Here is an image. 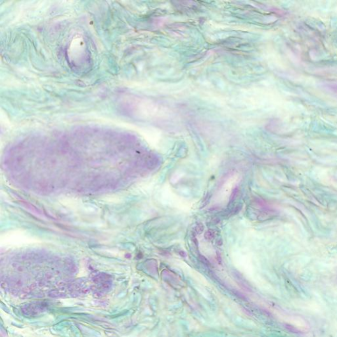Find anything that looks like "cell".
Segmentation results:
<instances>
[{
	"mask_svg": "<svg viewBox=\"0 0 337 337\" xmlns=\"http://www.w3.org/2000/svg\"><path fill=\"white\" fill-rule=\"evenodd\" d=\"M4 240H6V243H5L6 246L29 245L34 241V239L32 237L26 233H23L22 231L10 232V233L6 234L4 239H2V241Z\"/></svg>",
	"mask_w": 337,
	"mask_h": 337,
	"instance_id": "6da1fadb",
	"label": "cell"
},
{
	"mask_svg": "<svg viewBox=\"0 0 337 337\" xmlns=\"http://www.w3.org/2000/svg\"><path fill=\"white\" fill-rule=\"evenodd\" d=\"M236 183V176H233L232 177L230 178L229 180L225 183L224 187L221 188L219 193H218L217 196H216V203L219 204H224L225 202L227 201V199H229L230 194H231L232 192V188H234V185H235Z\"/></svg>",
	"mask_w": 337,
	"mask_h": 337,
	"instance_id": "7a4b0ae2",
	"label": "cell"
}]
</instances>
